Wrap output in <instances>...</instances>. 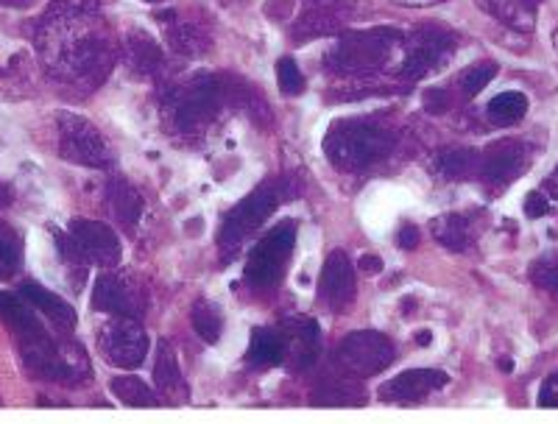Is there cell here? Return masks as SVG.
Instances as JSON below:
<instances>
[{
  "label": "cell",
  "instance_id": "ac0fdd59",
  "mask_svg": "<svg viewBox=\"0 0 558 424\" xmlns=\"http://www.w3.org/2000/svg\"><path fill=\"white\" fill-rule=\"evenodd\" d=\"M282 338H286L288 355L286 361L293 368H307L316 363L318 347H322V329L313 318L307 316H293L282 322Z\"/></svg>",
  "mask_w": 558,
  "mask_h": 424
},
{
  "label": "cell",
  "instance_id": "4dcf8cb0",
  "mask_svg": "<svg viewBox=\"0 0 558 424\" xmlns=\"http://www.w3.org/2000/svg\"><path fill=\"white\" fill-rule=\"evenodd\" d=\"M481 154L472 148H450L438 157V173L445 179H470L477 173Z\"/></svg>",
  "mask_w": 558,
  "mask_h": 424
},
{
  "label": "cell",
  "instance_id": "ee69618b",
  "mask_svg": "<svg viewBox=\"0 0 558 424\" xmlns=\"http://www.w3.org/2000/svg\"><path fill=\"white\" fill-rule=\"evenodd\" d=\"M430 332H418V336H416V341L418 343H422V347H427V343H430Z\"/></svg>",
  "mask_w": 558,
  "mask_h": 424
},
{
  "label": "cell",
  "instance_id": "d6986e66",
  "mask_svg": "<svg viewBox=\"0 0 558 424\" xmlns=\"http://www.w3.org/2000/svg\"><path fill=\"white\" fill-rule=\"evenodd\" d=\"M159 26L166 32L168 45L173 51L182 53V57H202L209 51V34L207 28H202L196 20L182 17L179 12H162L157 14Z\"/></svg>",
  "mask_w": 558,
  "mask_h": 424
},
{
  "label": "cell",
  "instance_id": "f6af8a7d",
  "mask_svg": "<svg viewBox=\"0 0 558 424\" xmlns=\"http://www.w3.org/2000/svg\"><path fill=\"white\" fill-rule=\"evenodd\" d=\"M511 366H514V363L508 361V358H506V361H500V368H502V372H514V368H511Z\"/></svg>",
  "mask_w": 558,
  "mask_h": 424
},
{
  "label": "cell",
  "instance_id": "8d00e7d4",
  "mask_svg": "<svg viewBox=\"0 0 558 424\" xmlns=\"http://www.w3.org/2000/svg\"><path fill=\"white\" fill-rule=\"evenodd\" d=\"M525 213H527V218H542V216H547V213H550V202H547L545 193L533 191L531 196L525 198Z\"/></svg>",
  "mask_w": 558,
  "mask_h": 424
},
{
  "label": "cell",
  "instance_id": "1f68e13d",
  "mask_svg": "<svg viewBox=\"0 0 558 424\" xmlns=\"http://www.w3.org/2000/svg\"><path fill=\"white\" fill-rule=\"evenodd\" d=\"M191 322H193V329H196L198 336H202L207 343H216L218 338H221L223 316L221 311H218V304H213L209 299H198V302L193 304Z\"/></svg>",
  "mask_w": 558,
  "mask_h": 424
},
{
  "label": "cell",
  "instance_id": "83f0119b",
  "mask_svg": "<svg viewBox=\"0 0 558 424\" xmlns=\"http://www.w3.org/2000/svg\"><path fill=\"white\" fill-rule=\"evenodd\" d=\"M112 393L121 399L123 405L129 408H157L159 397L146 386V380H140V377H132V374H121V377H114L109 383Z\"/></svg>",
  "mask_w": 558,
  "mask_h": 424
},
{
  "label": "cell",
  "instance_id": "e575fe53",
  "mask_svg": "<svg viewBox=\"0 0 558 424\" xmlns=\"http://www.w3.org/2000/svg\"><path fill=\"white\" fill-rule=\"evenodd\" d=\"M531 277L539 288L558 293V254H550V257H542L539 263H533Z\"/></svg>",
  "mask_w": 558,
  "mask_h": 424
},
{
  "label": "cell",
  "instance_id": "ba28073f",
  "mask_svg": "<svg viewBox=\"0 0 558 424\" xmlns=\"http://www.w3.org/2000/svg\"><path fill=\"white\" fill-rule=\"evenodd\" d=\"M293 243H296V223L282 221L274 227L271 232L263 234V241L252 249L246 261V282L257 291H268L279 282V277L286 274L288 261H291Z\"/></svg>",
  "mask_w": 558,
  "mask_h": 424
},
{
  "label": "cell",
  "instance_id": "7c38bea8",
  "mask_svg": "<svg viewBox=\"0 0 558 424\" xmlns=\"http://www.w3.org/2000/svg\"><path fill=\"white\" fill-rule=\"evenodd\" d=\"M98 347L104 358L118 368H134L146 361L148 336L146 329L140 327L137 318L118 316L114 322L104 324L98 332Z\"/></svg>",
  "mask_w": 558,
  "mask_h": 424
},
{
  "label": "cell",
  "instance_id": "4fadbf2b",
  "mask_svg": "<svg viewBox=\"0 0 558 424\" xmlns=\"http://www.w3.org/2000/svg\"><path fill=\"white\" fill-rule=\"evenodd\" d=\"M361 3L363 0H307L305 12L293 26V39L307 43V39L338 34L349 20L361 14Z\"/></svg>",
  "mask_w": 558,
  "mask_h": 424
},
{
  "label": "cell",
  "instance_id": "7dc6e473",
  "mask_svg": "<svg viewBox=\"0 0 558 424\" xmlns=\"http://www.w3.org/2000/svg\"><path fill=\"white\" fill-rule=\"evenodd\" d=\"M146 3H162V0H146Z\"/></svg>",
  "mask_w": 558,
  "mask_h": 424
},
{
  "label": "cell",
  "instance_id": "7a4b0ae2",
  "mask_svg": "<svg viewBox=\"0 0 558 424\" xmlns=\"http://www.w3.org/2000/svg\"><path fill=\"white\" fill-rule=\"evenodd\" d=\"M0 322L12 329V336L20 343V355L37 377L78 380V377L89 374L82 343H62L59 338H53L48 327L34 316V307L23 296L0 291Z\"/></svg>",
  "mask_w": 558,
  "mask_h": 424
},
{
  "label": "cell",
  "instance_id": "d590c367",
  "mask_svg": "<svg viewBox=\"0 0 558 424\" xmlns=\"http://www.w3.org/2000/svg\"><path fill=\"white\" fill-rule=\"evenodd\" d=\"M422 101H425V109H427V112H430V114H445L447 109L452 107L450 93H447V89H441V87L427 89L425 96H422Z\"/></svg>",
  "mask_w": 558,
  "mask_h": 424
},
{
  "label": "cell",
  "instance_id": "ffe728a7",
  "mask_svg": "<svg viewBox=\"0 0 558 424\" xmlns=\"http://www.w3.org/2000/svg\"><path fill=\"white\" fill-rule=\"evenodd\" d=\"M20 296L26 299L34 311L43 313V316L48 318V322L57 327V332H62V336H70V332L76 329V311H73L62 296L48 291V288L37 286V282H26V286L20 288Z\"/></svg>",
  "mask_w": 558,
  "mask_h": 424
},
{
  "label": "cell",
  "instance_id": "b9f144b4",
  "mask_svg": "<svg viewBox=\"0 0 558 424\" xmlns=\"http://www.w3.org/2000/svg\"><path fill=\"white\" fill-rule=\"evenodd\" d=\"M402 7H436V3H445V0H397Z\"/></svg>",
  "mask_w": 558,
  "mask_h": 424
},
{
  "label": "cell",
  "instance_id": "60d3db41",
  "mask_svg": "<svg viewBox=\"0 0 558 424\" xmlns=\"http://www.w3.org/2000/svg\"><path fill=\"white\" fill-rule=\"evenodd\" d=\"M545 191H547V196L558 198V168L545 179Z\"/></svg>",
  "mask_w": 558,
  "mask_h": 424
},
{
  "label": "cell",
  "instance_id": "603a6c76",
  "mask_svg": "<svg viewBox=\"0 0 558 424\" xmlns=\"http://www.w3.org/2000/svg\"><path fill=\"white\" fill-rule=\"evenodd\" d=\"M347 377H327L316 386L313 391V405L318 408H349V405H363L366 402V393L361 391L352 374L343 372Z\"/></svg>",
  "mask_w": 558,
  "mask_h": 424
},
{
  "label": "cell",
  "instance_id": "ab89813d",
  "mask_svg": "<svg viewBox=\"0 0 558 424\" xmlns=\"http://www.w3.org/2000/svg\"><path fill=\"white\" fill-rule=\"evenodd\" d=\"M361 271L366 274H380L383 271V261L377 254H363L361 257Z\"/></svg>",
  "mask_w": 558,
  "mask_h": 424
},
{
  "label": "cell",
  "instance_id": "52a82bcc",
  "mask_svg": "<svg viewBox=\"0 0 558 424\" xmlns=\"http://www.w3.org/2000/svg\"><path fill=\"white\" fill-rule=\"evenodd\" d=\"M57 140H59V154L68 162L82 165V168H112L114 154L107 146L104 134L98 132L87 118L76 112H59L57 114Z\"/></svg>",
  "mask_w": 558,
  "mask_h": 424
},
{
  "label": "cell",
  "instance_id": "cb8c5ba5",
  "mask_svg": "<svg viewBox=\"0 0 558 424\" xmlns=\"http://www.w3.org/2000/svg\"><path fill=\"white\" fill-rule=\"evenodd\" d=\"M433 238L450 252H466L472 246V238H475V229H472V218L461 216V213H447V216H438L430 223Z\"/></svg>",
  "mask_w": 558,
  "mask_h": 424
},
{
  "label": "cell",
  "instance_id": "f35d334b",
  "mask_svg": "<svg viewBox=\"0 0 558 424\" xmlns=\"http://www.w3.org/2000/svg\"><path fill=\"white\" fill-rule=\"evenodd\" d=\"M397 243H400L405 252H411V249L418 246V229L413 227V223H402L400 227V234H397Z\"/></svg>",
  "mask_w": 558,
  "mask_h": 424
},
{
  "label": "cell",
  "instance_id": "8992f818",
  "mask_svg": "<svg viewBox=\"0 0 558 424\" xmlns=\"http://www.w3.org/2000/svg\"><path fill=\"white\" fill-rule=\"evenodd\" d=\"M59 252L64 261L76 263V266H101L112 268L121 261V241L118 234L101 221H84L76 218L70 223L68 234L57 232Z\"/></svg>",
  "mask_w": 558,
  "mask_h": 424
},
{
  "label": "cell",
  "instance_id": "7402d4cb",
  "mask_svg": "<svg viewBox=\"0 0 558 424\" xmlns=\"http://www.w3.org/2000/svg\"><path fill=\"white\" fill-rule=\"evenodd\" d=\"M123 53H126L129 64H132L137 73H159V68L166 64V53L157 45V39L148 37L146 32H140V28H132V32L123 37Z\"/></svg>",
  "mask_w": 558,
  "mask_h": 424
},
{
  "label": "cell",
  "instance_id": "2e32d148",
  "mask_svg": "<svg viewBox=\"0 0 558 424\" xmlns=\"http://www.w3.org/2000/svg\"><path fill=\"white\" fill-rule=\"evenodd\" d=\"M357 293V282H355V268L349 263L347 252L336 249V252L327 257L322 268V286H318V296L322 302L330 307L332 313H343L352 307Z\"/></svg>",
  "mask_w": 558,
  "mask_h": 424
},
{
  "label": "cell",
  "instance_id": "8fae6325",
  "mask_svg": "<svg viewBox=\"0 0 558 424\" xmlns=\"http://www.w3.org/2000/svg\"><path fill=\"white\" fill-rule=\"evenodd\" d=\"M393 343L388 341L383 332L375 329H361V332H349L341 343H338L336 361L343 372L352 377H375V374L386 372L393 363Z\"/></svg>",
  "mask_w": 558,
  "mask_h": 424
},
{
  "label": "cell",
  "instance_id": "7bdbcfd3",
  "mask_svg": "<svg viewBox=\"0 0 558 424\" xmlns=\"http://www.w3.org/2000/svg\"><path fill=\"white\" fill-rule=\"evenodd\" d=\"M32 0H0V7H12V9H26Z\"/></svg>",
  "mask_w": 558,
  "mask_h": 424
},
{
  "label": "cell",
  "instance_id": "836d02e7",
  "mask_svg": "<svg viewBox=\"0 0 558 424\" xmlns=\"http://www.w3.org/2000/svg\"><path fill=\"white\" fill-rule=\"evenodd\" d=\"M277 84L286 96H299V93H305V76H302V70L296 68V62H293L291 57L279 59L277 62Z\"/></svg>",
  "mask_w": 558,
  "mask_h": 424
},
{
  "label": "cell",
  "instance_id": "277c9868",
  "mask_svg": "<svg viewBox=\"0 0 558 424\" xmlns=\"http://www.w3.org/2000/svg\"><path fill=\"white\" fill-rule=\"evenodd\" d=\"M402 37L391 28H375V32H347L338 37L332 51L327 53V68L338 76L368 78L391 64L393 57H402Z\"/></svg>",
  "mask_w": 558,
  "mask_h": 424
},
{
  "label": "cell",
  "instance_id": "9a60e30c",
  "mask_svg": "<svg viewBox=\"0 0 558 424\" xmlns=\"http://www.w3.org/2000/svg\"><path fill=\"white\" fill-rule=\"evenodd\" d=\"M527 168H531V152H527L525 143H517V140H506V143L488 146L481 154V162H477V173L488 184H511Z\"/></svg>",
  "mask_w": 558,
  "mask_h": 424
},
{
  "label": "cell",
  "instance_id": "44dd1931",
  "mask_svg": "<svg viewBox=\"0 0 558 424\" xmlns=\"http://www.w3.org/2000/svg\"><path fill=\"white\" fill-rule=\"evenodd\" d=\"M107 204L109 213L114 216V221L123 223L126 229H134L146 213V204L143 196L134 191V184H129L126 179H112L107 187Z\"/></svg>",
  "mask_w": 558,
  "mask_h": 424
},
{
  "label": "cell",
  "instance_id": "f1b7e54d",
  "mask_svg": "<svg viewBox=\"0 0 558 424\" xmlns=\"http://www.w3.org/2000/svg\"><path fill=\"white\" fill-rule=\"evenodd\" d=\"M23 266V238L12 223L0 221V282L12 279Z\"/></svg>",
  "mask_w": 558,
  "mask_h": 424
},
{
  "label": "cell",
  "instance_id": "5bb4252c",
  "mask_svg": "<svg viewBox=\"0 0 558 424\" xmlns=\"http://www.w3.org/2000/svg\"><path fill=\"white\" fill-rule=\"evenodd\" d=\"M93 307L112 316L140 318L148 311L146 293L134 286L132 279L123 274H101L93 288Z\"/></svg>",
  "mask_w": 558,
  "mask_h": 424
},
{
  "label": "cell",
  "instance_id": "30bf717a",
  "mask_svg": "<svg viewBox=\"0 0 558 424\" xmlns=\"http://www.w3.org/2000/svg\"><path fill=\"white\" fill-rule=\"evenodd\" d=\"M282 198L286 196H282V187H279V184H263V187H257L254 193H248V196L229 213L227 221H223L221 238H218L223 252H235L243 241H248V238L271 218V213L277 209V204L282 202Z\"/></svg>",
  "mask_w": 558,
  "mask_h": 424
},
{
  "label": "cell",
  "instance_id": "484cf974",
  "mask_svg": "<svg viewBox=\"0 0 558 424\" xmlns=\"http://www.w3.org/2000/svg\"><path fill=\"white\" fill-rule=\"evenodd\" d=\"M286 338L282 332H274V329H254L252 341H248L246 361L252 366H279L286 363Z\"/></svg>",
  "mask_w": 558,
  "mask_h": 424
},
{
  "label": "cell",
  "instance_id": "6da1fadb",
  "mask_svg": "<svg viewBox=\"0 0 558 424\" xmlns=\"http://www.w3.org/2000/svg\"><path fill=\"white\" fill-rule=\"evenodd\" d=\"M45 73L70 87H96L114 64V43L107 23L89 9L53 3L34 32Z\"/></svg>",
  "mask_w": 558,
  "mask_h": 424
},
{
  "label": "cell",
  "instance_id": "5b68a950",
  "mask_svg": "<svg viewBox=\"0 0 558 424\" xmlns=\"http://www.w3.org/2000/svg\"><path fill=\"white\" fill-rule=\"evenodd\" d=\"M227 104L223 98V82L209 73L179 82L168 89L166 96V121L171 129L182 134H202L209 123L216 121L218 109Z\"/></svg>",
  "mask_w": 558,
  "mask_h": 424
},
{
  "label": "cell",
  "instance_id": "3957f363",
  "mask_svg": "<svg viewBox=\"0 0 558 424\" xmlns=\"http://www.w3.org/2000/svg\"><path fill=\"white\" fill-rule=\"evenodd\" d=\"M393 152V134L366 118L336 121L324 134V154L338 171H366Z\"/></svg>",
  "mask_w": 558,
  "mask_h": 424
},
{
  "label": "cell",
  "instance_id": "f546056e",
  "mask_svg": "<svg viewBox=\"0 0 558 424\" xmlns=\"http://www.w3.org/2000/svg\"><path fill=\"white\" fill-rule=\"evenodd\" d=\"M154 380H157L159 391H184L182 372H179L177 355L168 341L157 343V363H154Z\"/></svg>",
  "mask_w": 558,
  "mask_h": 424
},
{
  "label": "cell",
  "instance_id": "d6a6232c",
  "mask_svg": "<svg viewBox=\"0 0 558 424\" xmlns=\"http://www.w3.org/2000/svg\"><path fill=\"white\" fill-rule=\"evenodd\" d=\"M497 76L495 62H477L470 70H463L461 78H458V87H461L463 98L481 96V89H486L492 84V78Z\"/></svg>",
  "mask_w": 558,
  "mask_h": 424
},
{
  "label": "cell",
  "instance_id": "4316f807",
  "mask_svg": "<svg viewBox=\"0 0 558 424\" xmlns=\"http://www.w3.org/2000/svg\"><path fill=\"white\" fill-rule=\"evenodd\" d=\"M527 96L525 93H517V89H506L500 96H495L488 101V121L495 123V126H514L520 123L522 118L527 114Z\"/></svg>",
  "mask_w": 558,
  "mask_h": 424
},
{
  "label": "cell",
  "instance_id": "74e56055",
  "mask_svg": "<svg viewBox=\"0 0 558 424\" xmlns=\"http://www.w3.org/2000/svg\"><path fill=\"white\" fill-rule=\"evenodd\" d=\"M539 405L542 408H558V374H553V377H547V380L542 383Z\"/></svg>",
  "mask_w": 558,
  "mask_h": 424
},
{
  "label": "cell",
  "instance_id": "bcb514c9",
  "mask_svg": "<svg viewBox=\"0 0 558 424\" xmlns=\"http://www.w3.org/2000/svg\"><path fill=\"white\" fill-rule=\"evenodd\" d=\"M9 202V196H7V187H3V184H0V204H7Z\"/></svg>",
  "mask_w": 558,
  "mask_h": 424
},
{
  "label": "cell",
  "instance_id": "e0dca14e",
  "mask_svg": "<svg viewBox=\"0 0 558 424\" xmlns=\"http://www.w3.org/2000/svg\"><path fill=\"white\" fill-rule=\"evenodd\" d=\"M450 377L441 368H411V372L397 374L380 388L383 402H422L433 391L447 388Z\"/></svg>",
  "mask_w": 558,
  "mask_h": 424
},
{
  "label": "cell",
  "instance_id": "9c48e42d",
  "mask_svg": "<svg viewBox=\"0 0 558 424\" xmlns=\"http://www.w3.org/2000/svg\"><path fill=\"white\" fill-rule=\"evenodd\" d=\"M452 48H456V37L447 28L436 26V23L413 28L408 43H402L400 76L408 78V82L427 76V73L438 70L450 59Z\"/></svg>",
  "mask_w": 558,
  "mask_h": 424
},
{
  "label": "cell",
  "instance_id": "d4e9b609",
  "mask_svg": "<svg viewBox=\"0 0 558 424\" xmlns=\"http://www.w3.org/2000/svg\"><path fill=\"white\" fill-rule=\"evenodd\" d=\"M477 7L495 20H500L502 26L517 28V32H531L536 23V14L527 0H475Z\"/></svg>",
  "mask_w": 558,
  "mask_h": 424
}]
</instances>
